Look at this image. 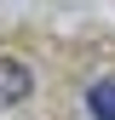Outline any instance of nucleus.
<instances>
[{
	"label": "nucleus",
	"mask_w": 115,
	"mask_h": 120,
	"mask_svg": "<svg viewBox=\"0 0 115 120\" xmlns=\"http://www.w3.org/2000/svg\"><path fill=\"white\" fill-rule=\"evenodd\" d=\"M29 86L35 80H29V69L17 63V57H0V103H23Z\"/></svg>",
	"instance_id": "f257e3e1"
},
{
	"label": "nucleus",
	"mask_w": 115,
	"mask_h": 120,
	"mask_svg": "<svg viewBox=\"0 0 115 120\" xmlns=\"http://www.w3.org/2000/svg\"><path fill=\"white\" fill-rule=\"evenodd\" d=\"M86 109L98 120H115V74L109 80H92V92H86Z\"/></svg>",
	"instance_id": "f03ea898"
}]
</instances>
